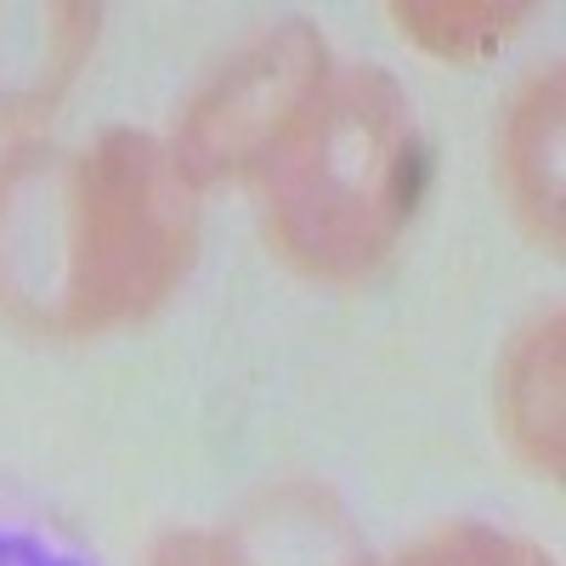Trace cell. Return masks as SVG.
Returning <instances> with one entry per match:
<instances>
[{"label":"cell","mask_w":566,"mask_h":566,"mask_svg":"<svg viewBox=\"0 0 566 566\" xmlns=\"http://www.w3.org/2000/svg\"><path fill=\"white\" fill-rule=\"evenodd\" d=\"M0 566H97V555L45 504L0 488Z\"/></svg>","instance_id":"9c48e42d"},{"label":"cell","mask_w":566,"mask_h":566,"mask_svg":"<svg viewBox=\"0 0 566 566\" xmlns=\"http://www.w3.org/2000/svg\"><path fill=\"white\" fill-rule=\"evenodd\" d=\"M380 566H555V560L515 533H499L482 522H448L437 533L413 538L408 549H397Z\"/></svg>","instance_id":"ba28073f"},{"label":"cell","mask_w":566,"mask_h":566,"mask_svg":"<svg viewBox=\"0 0 566 566\" xmlns=\"http://www.w3.org/2000/svg\"><path fill=\"white\" fill-rule=\"evenodd\" d=\"M97 7H0V125L45 114L97 45Z\"/></svg>","instance_id":"277c9868"},{"label":"cell","mask_w":566,"mask_h":566,"mask_svg":"<svg viewBox=\"0 0 566 566\" xmlns=\"http://www.w3.org/2000/svg\"><path fill=\"white\" fill-rule=\"evenodd\" d=\"M148 566H250V560L239 555V544H227L216 533H176L154 549Z\"/></svg>","instance_id":"30bf717a"},{"label":"cell","mask_w":566,"mask_h":566,"mask_svg":"<svg viewBox=\"0 0 566 566\" xmlns=\"http://www.w3.org/2000/svg\"><path fill=\"white\" fill-rule=\"evenodd\" d=\"M504 431L538 476L560 482V312H544L522 328L499 368Z\"/></svg>","instance_id":"8992f818"},{"label":"cell","mask_w":566,"mask_h":566,"mask_svg":"<svg viewBox=\"0 0 566 566\" xmlns=\"http://www.w3.org/2000/svg\"><path fill=\"white\" fill-rule=\"evenodd\" d=\"M323 85L328 45L317 40V29L301 18L266 23L181 103L170 159L193 187L261 176L272 154L295 136Z\"/></svg>","instance_id":"3957f363"},{"label":"cell","mask_w":566,"mask_h":566,"mask_svg":"<svg viewBox=\"0 0 566 566\" xmlns=\"http://www.w3.org/2000/svg\"><path fill=\"white\" fill-rule=\"evenodd\" d=\"M499 170L510 187V205L522 210L533 239L560 255V69H538L510 97L499 130Z\"/></svg>","instance_id":"5b68a950"},{"label":"cell","mask_w":566,"mask_h":566,"mask_svg":"<svg viewBox=\"0 0 566 566\" xmlns=\"http://www.w3.org/2000/svg\"><path fill=\"white\" fill-rule=\"evenodd\" d=\"M193 244V181L142 130L0 165V317L29 335H103L148 317Z\"/></svg>","instance_id":"6da1fadb"},{"label":"cell","mask_w":566,"mask_h":566,"mask_svg":"<svg viewBox=\"0 0 566 566\" xmlns=\"http://www.w3.org/2000/svg\"><path fill=\"white\" fill-rule=\"evenodd\" d=\"M391 18L431 57H442V63H482V57L499 52V45H510L515 34H522V23L533 18V7H499V0H488V7H431V0H397Z\"/></svg>","instance_id":"52a82bcc"},{"label":"cell","mask_w":566,"mask_h":566,"mask_svg":"<svg viewBox=\"0 0 566 566\" xmlns=\"http://www.w3.org/2000/svg\"><path fill=\"white\" fill-rule=\"evenodd\" d=\"M277 255L323 283L380 266L419 199V125L408 91L380 69L328 74L295 136L261 170Z\"/></svg>","instance_id":"7a4b0ae2"}]
</instances>
